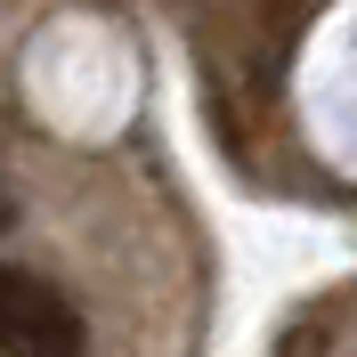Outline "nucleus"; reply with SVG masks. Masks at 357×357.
<instances>
[{
  "label": "nucleus",
  "instance_id": "nucleus-1",
  "mask_svg": "<svg viewBox=\"0 0 357 357\" xmlns=\"http://www.w3.org/2000/svg\"><path fill=\"white\" fill-rule=\"evenodd\" d=\"M0 357H89V325L57 284L0 260Z\"/></svg>",
  "mask_w": 357,
  "mask_h": 357
},
{
  "label": "nucleus",
  "instance_id": "nucleus-2",
  "mask_svg": "<svg viewBox=\"0 0 357 357\" xmlns=\"http://www.w3.org/2000/svg\"><path fill=\"white\" fill-rule=\"evenodd\" d=\"M8 227H17V203H8V195H0V236H8Z\"/></svg>",
  "mask_w": 357,
  "mask_h": 357
}]
</instances>
